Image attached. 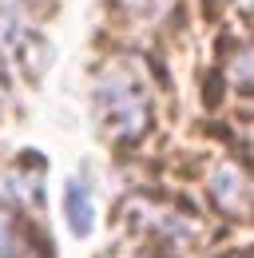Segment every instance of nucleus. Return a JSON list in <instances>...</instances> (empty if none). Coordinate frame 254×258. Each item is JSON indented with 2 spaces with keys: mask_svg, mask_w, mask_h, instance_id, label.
Wrapping results in <instances>:
<instances>
[{
  "mask_svg": "<svg viewBox=\"0 0 254 258\" xmlns=\"http://www.w3.org/2000/svg\"><path fill=\"white\" fill-rule=\"evenodd\" d=\"M211 187H215V199H219L226 211H242L246 207V183H242V175L238 171H230V167H222L219 175L211 179Z\"/></svg>",
  "mask_w": 254,
  "mask_h": 258,
  "instance_id": "7ed1b4c3",
  "label": "nucleus"
},
{
  "mask_svg": "<svg viewBox=\"0 0 254 258\" xmlns=\"http://www.w3.org/2000/svg\"><path fill=\"white\" fill-rule=\"evenodd\" d=\"M0 258H20V234L4 215H0Z\"/></svg>",
  "mask_w": 254,
  "mask_h": 258,
  "instance_id": "20e7f679",
  "label": "nucleus"
},
{
  "mask_svg": "<svg viewBox=\"0 0 254 258\" xmlns=\"http://www.w3.org/2000/svg\"><path fill=\"white\" fill-rule=\"evenodd\" d=\"M123 8L135 12V16H143V20H151V16H159L167 8V0H123Z\"/></svg>",
  "mask_w": 254,
  "mask_h": 258,
  "instance_id": "39448f33",
  "label": "nucleus"
},
{
  "mask_svg": "<svg viewBox=\"0 0 254 258\" xmlns=\"http://www.w3.org/2000/svg\"><path fill=\"white\" fill-rule=\"evenodd\" d=\"M95 115L103 131L119 143H131L139 139L147 123H151V107H147V92L143 84L127 72V68H111L99 76L95 84Z\"/></svg>",
  "mask_w": 254,
  "mask_h": 258,
  "instance_id": "f257e3e1",
  "label": "nucleus"
},
{
  "mask_svg": "<svg viewBox=\"0 0 254 258\" xmlns=\"http://www.w3.org/2000/svg\"><path fill=\"white\" fill-rule=\"evenodd\" d=\"M64 215H68V223H72V234H92L95 226V203H92V191L80 183V179H72L68 187H64Z\"/></svg>",
  "mask_w": 254,
  "mask_h": 258,
  "instance_id": "f03ea898",
  "label": "nucleus"
}]
</instances>
